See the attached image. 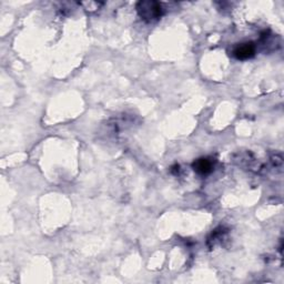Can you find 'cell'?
Here are the masks:
<instances>
[{
  "label": "cell",
  "mask_w": 284,
  "mask_h": 284,
  "mask_svg": "<svg viewBox=\"0 0 284 284\" xmlns=\"http://www.w3.org/2000/svg\"><path fill=\"white\" fill-rule=\"evenodd\" d=\"M255 53V45L253 42L240 43L233 50V56L239 60H247L252 58Z\"/></svg>",
  "instance_id": "cell-2"
},
{
  "label": "cell",
  "mask_w": 284,
  "mask_h": 284,
  "mask_svg": "<svg viewBox=\"0 0 284 284\" xmlns=\"http://www.w3.org/2000/svg\"><path fill=\"white\" fill-rule=\"evenodd\" d=\"M192 167L196 173L205 176V174H209L212 171L213 163L206 158H201V159H198L193 163Z\"/></svg>",
  "instance_id": "cell-3"
},
{
  "label": "cell",
  "mask_w": 284,
  "mask_h": 284,
  "mask_svg": "<svg viewBox=\"0 0 284 284\" xmlns=\"http://www.w3.org/2000/svg\"><path fill=\"white\" fill-rule=\"evenodd\" d=\"M136 12L147 23H154L162 16V7L158 2L145 0L136 4Z\"/></svg>",
  "instance_id": "cell-1"
}]
</instances>
